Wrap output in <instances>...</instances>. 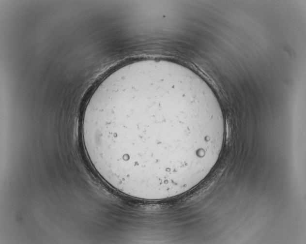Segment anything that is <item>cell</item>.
Returning a JSON list of instances; mask_svg holds the SVG:
<instances>
[{
    "label": "cell",
    "instance_id": "6da1fadb",
    "mask_svg": "<svg viewBox=\"0 0 306 244\" xmlns=\"http://www.w3.org/2000/svg\"><path fill=\"white\" fill-rule=\"evenodd\" d=\"M225 120L207 83L162 59L123 65L97 86L85 107L82 134L94 169L114 189L162 200L203 179L222 150Z\"/></svg>",
    "mask_w": 306,
    "mask_h": 244
}]
</instances>
